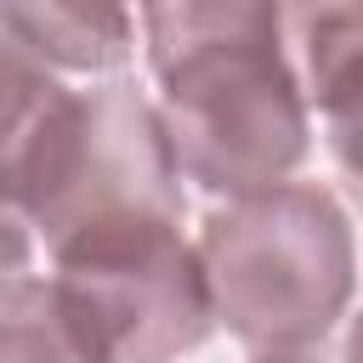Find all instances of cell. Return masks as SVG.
<instances>
[{"label":"cell","instance_id":"1","mask_svg":"<svg viewBox=\"0 0 363 363\" xmlns=\"http://www.w3.org/2000/svg\"><path fill=\"white\" fill-rule=\"evenodd\" d=\"M147 68L159 79V125L176 176L216 199H255L284 187L312 147V108L301 96L284 6L267 0H182L147 6Z\"/></svg>","mask_w":363,"mask_h":363},{"label":"cell","instance_id":"2","mask_svg":"<svg viewBox=\"0 0 363 363\" xmlns=\"http://www.w3.org/2000/svg\"><path fill=\"white\" fill-rule=\"evenodd\" d=\"M193 250L216 323L250 352L312 346L346 323L357 250L352 216L323 182H284L221 204Z\"/></svg>","mask_w":363,"mask_h":363},{"label":"cell","instance_id":"3","mask_svg":"<svg viewBox=\"0 0 363 363\" xmlns=\"http://www.w3.org/2000/svg\"><path fill=\"white\" fill-rule=\"evenodd\" d=\"M51 250V284L96 363H176L210 340V284L182 221L108 216Z\"/></svg>","mask_w":363,"mask_h":363},{"label":"cell","instance_id":"4","mask_svg":"<svg viewBox=\"0 0 363 363\" xmlns=\"http://www.w3.org/2000/svg\"><path fill=\"white\" fill-rule=\"evenodd\" d=\"M108 216L182 221V176L164 125L130 79L68 96V113L23 199V221L40 227L45 244H62Z\"/></svg>","mask_w":363,"mask_h":363},{"label":"cell","instance_id":"5","mask_svg":"<svg viewBox=\"0 0 363 363\" xmlns=\"http://www.w3.org/2000/svg\"><path fill=\"white\" fill-rule=\"evenodd\" d=\"M68 85L40 68L0 23V204L23 216V199L40 176V159L68 113Z\"/></svg>","mask_w":363,"mask_h":363},{"label":"cell","instance_id":"6","mask_svg":"<svg viewBox=\"0 0 363 363\" xmlns=\"http://www.w3.org/2000/svg\"><path fill=\"white\" fill-rule=\"evenodd\" d=\"M0 23L40 68L79 74L119 68L136 34V17L125 6H0Z\"/></svg>","mask_w":363,"mask_h":363},{"label":"cell","instance_id":"7","mask_svg":"<svg viewBox=\"0 0 363 363\" xmlns=\"http://www.w3.org/2000/svg\"><path fill=\"white\" fill-rule=\"evenodd\" d=\"M284 28H295L289 62L301 79L306 108L335 113V142L352 136V62H357V28L363 17L352 6H323V11H284Z\"/></svg>","mask_w":363,"mask_h":363},{"label":"cell","instance_id":"8","mask_svg":"<svg viewBox=\"0 0 363 363\" xmlns=\"http://www.w3.org/2000/svg\"><path fill=\"white\" fill-rule=\"evenodd\" d=\"M0 363H96L51 278H11L0 289Z\"/></svg>","mask_w":363,"mask_h":363},{"label":"cell","instance_id":"9","mask_svg":"<svg viewBox=\"0 0 363 363\" xmlns=\"http://www.w3.org/2000/svg\"><path fill=\"white\" fill-rule=\"evenodd\" d=\"M250 363H352V335L346 323L312 346H278V352H250Z\"/></svg>","mask_w":363,"mask_h":363},{"label":"cell","instance_id":"10","mask_svg":"<svg viewBox=\"0 0 363 363\" xmlns=\"http://www.w3.org/2000/svg\"><path fill=\"white\" fill-rule=\"evenodd\" d=\"M28 255H34V233H28V221L11 216V210L0 204V289H6L11 278L28 272Z\"/></svg>","mask_w":363,"mask_h":363}]
</instances>
